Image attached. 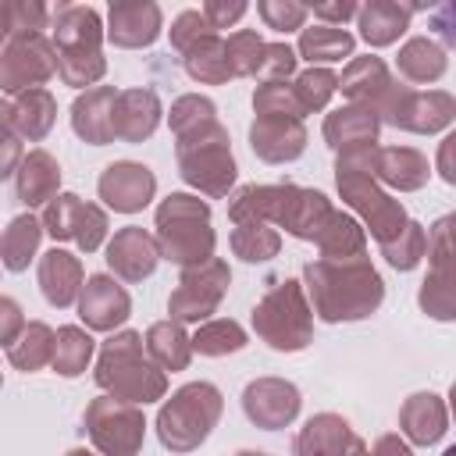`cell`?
<instances>
[{
    "mask_svg": "<svg viewBox=\"0 0 456 456\" xmlns=\"http://www.w3.org/2000/svg\"><path fill=\"white\" fill-rule=\"evenodd\" d=\"M53 50H57V71L68 86L96 82L103 75L100 14L86 4L53 7Z\"/></svg>",
    "mask_w": 456,
    "mask_h": 456,
    "instance_id": "1",
    "label": "cell"
},
{
    "mask_svg": "<svg viewBox=\"0 0 456 456\" xmlns=\"http://www.w3.org/2000/svg\"><path fill=\"white\" fill-rule=\"evenodd\" d=\"M306 278L324 321L363 317L381 303V278L367 264H310Z\"/></svg>",
    "mask_w": 456,
    "mask_h": 456,
    "instance_id": "2",
    "label": "cell"
},
{
    "mask_svg": "<svg viewBox=\"0 0 456 456\" xmlns=\"http://www.w3.org/2000/svg\"><path fill=\"white\" fill-rule=\"evenodd\" d=\"M178 157H182L185 182H192L214 196L224 192L235 178V160L228 153V139L214 118L178 132Z\"/></svg>",
    "mask_w": 456,
    "mask_h": 456,
    "instance_id": "3",
    "label": "cell"
},
{
    "mask_svg": "<svg viewBox=\"0 0 456 456\" xmlns=\"http://www.w3.org/2000/svg\"><path fill=\"white\" fill-rule=\"evenodd\" d=\"M217 413H221V395H217L214 385H207V381L185 385V388L175 392V399L160 410V420H157L160 442H164L167 449L185 452V449H192V445H200V442L207 438V431L214 428Z\"/></svg>",
    "mask_w": 456,
    "mask_h": 456,
    "instance_id": "4",
    "label": "cell"
},
{
    "mask_svg": "<svg viewBox=\"0 0 456 456\" xmlns=\"http://www.w3.org/2000/svg\"><path fill=\"white\" fill-rule=\"evenodd\" d=\"M160 224V246L178 264H203L210 260L214 232L207 228V207L192 196H171L157 210Z\"/></svg>",
    "mask_w": 456,
    "mask_h": 456,
    "instance_id": "5",
    "label": "cell"
},
{
    "mask_svg": "<svg viewBox=\"0 0 456 456\" xmlns=\"http://www.w3.org/2000/svg\"><path fill=\"white\" fill-rule=\"evenodd\" d=\"M96 381L103 388H114L121 399H157L164 392V378L142 363L139 356V335L125 331L118 338H110L103 346V356H100V370H96Z\"/></svg>",
    "mask_w": 456,
    "mask_h": 456,
    "instance_id": "6",
    "label": "cell"
},
{
    "mask_svg": "<svg viewBox=\"0 0 456 456\" xmlns=\"http://www.w3.org/2000/svg\"><path fill=\"white\" fill-rule=\"evenodd\" d=\"M253 324H256V331H260L274 349H299V346H306L310 317H306L299 285H296V281H285L281 289H274V292L256 306Z\"/></svg>",
    "mask_w": 456,
    "mask_h": 456,
    "instance_id": "7",
    "label": "cell"
},
{
    "mask_svg": "<svg viewBox=\"0 0 456 456\" xmlns=\"http://www.w3.org/2000/svg\"><path fill=\"white\" fill-rule=\"evenodd\" d=\"M57 50L36 32V36H18L7 39L4 46V89L14 93L21 86H36L46 82L57 71Z\"/></svg>",
    "mask_w": 456,
    "mask_h": 456,
    "instance_id": "8",
    "label": "cell"
},
{
    "mask_svg": "<svg viewBox=\"0 0 456 456\" xmlns=\"http://www.w3.org/2000/svg\"><path fill=\"white\" fill-rule=\"evenodd\" d=\"M385 114L392 125H403L410 132H438L442 125L452 121L456 100L449 93H410L395 86L392 100L385 103Z\"/></svg>",
    "mask_w": 456,
    "mask_h": 456,
    "instance_id": "9",
    "label": "cell"
},
{
    "mask_svg": "<svg viewBox=\"0 0 456 456\" xmlns=\"http://www.w3.org/2000/svg\"><path fill=\"white\" fill-rule=\"evenodd\" d=\"M89 428L96 445L110 456H132L142 438V417L132 406H121L114 399H96L89 406Z\"/></svg>",
    "mask_w": 456,
    "mask_h": 456,
    "instance_id": "10",
    "label": "cell"
},
{
    "mask_svg": "<svg viewBox=\"0 0 456 456\" xmlns=\"http://www.w3.org/2000/svg\"><path fill=\"white\" fill-rule=\"evenodd\" d=\"M224 285H228V267H224L221 260H207L203 267L185 271L178 292L171 296V314L182 317V321L207 317V314L217 306Z\"/></svg>",
    "mask_w": 456,
    "mask_h": 456,
    "instance_id": "11",
    "label": "cell"
},
{
    "mask_svg": "<svg viewBox=\"0 0 456 456\" xmlns=\"http://www.w3.org/2000/svg\"><path fill=\"white\" fill-rule=\"evenodd\" d=\"M246 413L249 420H256L260 428H281L296 417L299 410V392L289 385V381H274V378H264V381H253L246 388Z\"/></svg>",
    "mask_w": 456,
    "mask_h": 456,
    "instance_id": "12",
    "label": "cell"
},
{
    "mask_svg": "<svg viewBox=\"0 0 456 456\" xmlns=\"http://www.w3.org/2000/svg\"><path fill=\"white\" fill-rule=\"evenodd\" d=\"M114 46H150L160 36V7L146 0H118L110 4V32Z\"/></svg>",
    "mask_w": 456,
    "mask_h": 456,
    "instance_id": "13",
    "label": "cell"
},
{
    "mask_svg": "<svg viewBox=\"0 0 456 456\" xmlns=\"http://www.w3.org/2000/svg\"><path fill=\"white\" fill-rule=\"evenodd\" d=\"M253 150L264 157V160H292L299 157L303 150V125L299 118H285V114H260L253 132Z\"/></svg>",
    "mask_w": 456,
    "mask_h": 456,
    "instance_id": "14",
    "label": "cell"
},
{
    "mask_svg": "<svg viewBox=\"0 0 456 456\" xmlns=\"http://www.w3.org/2000/svg\"><path fill=\"white\" fill-rule=\"evenodd\" d=\"M100 196L114 210H139L153 196V175L142 164H110L100 178Z\"/></svg>",
    "mask_w": 456,
    "mask_h": 456,
    "instance_id": "15",
    "label": "cell"
},
{
    "mask_svg": "<svg viewBox=\"0 0 456 456\" xmlns=\"http://www.w3.org/2000/svg\"><path fill=\"white\" fill-rule=\"evenodd\" d=\"M342 93H346L349 100L363 103V107L374 103V107L385 110V103H388L392 93H395V82H392L388 68H385L378 57H356V61L346 68V75H342Z\"/></svg>",
    "mask_w": 456,
    "mask_h": 456,
    "instance_id": "16",
    "label": "cell"
},
{
    "mask_svg": "<svg viewBox=\"0 0 456 456\" xmlns=\"http://www.w3.org/2000/svg\"><path fill=\"white\" fill-rule=\"evenodd\" d=\"M114 103H118V96H114V89H107V86L89 89L86 96H78L75 107H71L75 132H78L86 142L103 146V142L114 135Z\"/></svg>",
    "mask_w": 456,
    "mask_h": 456,
    "instance_id": "17",
    "label": "cell"
},
{
    "mask_svg": "<svg viewBox=\"0 0 456 456\" xmlns=\"http://www.w3.org/2000/svg\"><path fill=\"white\" fill-rule=\"evenodd\" d=\"M157 118H160V103L150 89H128V93H118V107H114V135L135 142V139H146L153 128H157Z\"/></svg>",
    "mask_w": 456,
    "mask_h": 456,
    "instance_id": "18",
    "label": "cell"
},
{
    "mask_svg": "<svg viewBox=\"0 0 456 456\" xmlns=\"http://www.w3.org/2000/svg\"><path fill=\"white\" fill-rule=\"evenodd\" d=\"M296 456H363V449L338 417H317L299 435Z\"/></svg>",
    "mask_w": 456,
    "mask_h": 456,
    "instance_id": "19",
    "label": "cell"
},
{
    "mask_svg": "<svg viewBox=\"0 0 456 456\" xmlns=\"http://www.w3.org/2000/svg\"><path fill=\"white\" fill-rule=\"evenodd\" d=\"M107 264H110L121 278L139 281V278H146V274L153 271L157 249H153L150 235H142V228H125V232L114 235V242H110V249H107Z\"/></svg>",
    "mask_w": 456,
    "mask_h": 456,
    "instance_id": "20",
    "label": "cell"
},
{
    "mask_svg": "<svg viewBox=\"0 0 456 456\" xmlns=\"http://www.w3.org/2000/svg\"><path fill=\"white\" fill-rule=\"evenodd\" d=\"M78 310H82V321L86 324H93V328H114V324H121L128 317V296L110 278L96 274V278H89Z\"/></svg>",
    "mask_w": 456,
    "mask_h": 456,
    "instance_id": "21",
    "label": "cell"
},
{
    "mask_svg": "<svg viewBox=\"0 0 456 456\" xmlns=\"http://www.w3.org/2000/svg\"><path fill=\"white\" fill-rule=\"evenodd\" d=\"M410 14H413V7H403V4H392V0H370L356 14L360 18V36L370 46H388L410 25Z\"/></svg>",
    "mask_w": 456,
    "mask_h": 456,
    "instance_id": "22",
    "label": "cell"
},
{
    "mask_svg": "<svg viewBox=\"0 0 456 456\" xmlns=\"http://www.w3.org/2000/svg\"><path fill=\"white\" fill-rule=\"evenodd\" d=\"M324 135H328L331 146H346V153H349L353 146L374 142V135H378V118H374L370 107H346V110H338V114L328 118Z\"/></svg>",
    "mask_w": 456,
    "mask_h": 456,
    "instance_id": "23",
    "label": "cell"
},
{
    "mask_svg": "<svg viewBox=\"0 0 456 456\" xmlns=\"http://www.w3.org/2000/svg\"><path fill=\"white\" fill-rule=\"evenodd\" d=\"M78 260L61 253V249H50L43 256V267H39V281H43V296L53 303V306H68L75 299V289H78Z\"/></svg>",
    "mask_w": 456,
    "mask_h": 456,
    "instance_id": "24",
    "label": "cell"
},
{
    "mask_svg": "<svg viewBox=\"0 0 456 456\" xmlns=\"http://www.w3.org/2000/svg\"><path fill=\"white\" fill-rule=\"evenodd\" d=\"M403 428H406V435L413 438V442H420V445H428V442H435V438H442V431H445V410H442V403L428 392H420V395H413L406 406H403Z\"/></svg>",
    "mask_w": 456,
    "mask_h": 456,
    "instance_id": "25",
    "label": "cell"
},
{
    "mask_svg": "<svg viewBox=\"0 0 456 456\" xmlns=\"http://www.w3.org/2000/svg\"><path fill=\"white\" fill-rule=\"evenodd\" d=\"M185 68L192 78L200 82H224L232 78V61H228V46L217 36H203L196 46L185 50Z\"/></svg>",
    "mask_w": 456,
    "mask_h": 456,
    "instance_id": "26",
    "label": "cell"
},
{
    "mask_svg": "<svg viewBox=\"0 0 456 456\" xmlns=\"http://www.w3.org/2000/svg\"><path fill=\"white\" fill-rule=\"evenodd\" d=\"M399 71L413 82H435L445 71V50L438 43L417 36L399 50Z\"/></svg>",
    "mask_w": 456,
    "mask_h": 456,
    "instance_id": "27",
    "label": "cell"
},
{
    "mask_svg": "<svg viewBox=\"0 0 456 456\" xmlns=\"http://www.w3.org/2000/svg\"><path fill=\"white\" fill-rule=\"evenodd\" d=\"M299 53L310 61H342L353 53V36L342 25H310L299 36Z\"/></svg>",
    "mask_w": 456,
    "mask_h": 456,
    "instance_id": "28",
    "label": "cell"
},
{
    "mask_svg": "<svg viewBox=\"0 0 456 456\" xmlns=\"http://www.w3.org/2000/svg\"><path fill=\"white\" fill-rule=\"evenodd\" d=\"M420 306L438 321L456 317V264H435L431 278L420 289Z\"/></svg>",
    "mask_w": 456,
    "mask_h": 456,
    "instance_id": "29",
    "label": "cell"
},
{
    "mask_svg": "<svg viewBox=\"0 0 456 456\" xmlns=\"http://www.w3.org/2000/svg\"><path fill=\"white\" fill-rule=\"evenodd\" d=\"M53 121V100L46 89H28L14 107H7V125H18L28 139H39Z\"/></svg>",
    "mask_w": 456,
    "mask_h": 456,
    "instance_id": "30",
    "label": "cell"
},
{
    "mask_svg": "<svg viewBox=\"0 0 456 456\" xmlns=\"http://www.w3.org/2000/svg\"><path fill=\"white\" fill-rule=\"evenodd\" d=\"M378 171H381L385 182H392L399 189H417L428 178V164L413 150H381L378 153Z\"/></svg>",
    "mask_w": 456,
    "mask_h": 456,
    "instance_id": "31",
    "label": "cell"
},
{
    "mask_svg": "<svg viewBox=\"0 0 456 456\" xmlns=\"http://www.w3.org/2000/svg\"><path fill=\"white\" fill-rule=\"evenodd\" d=\"M57 178H61V171H57V164H53L46 153H28L25 171H21V182H18V196H21V203L32 207V203L46 200V196L53 192Z\"/></svg>",
    "mask_w": 456,
    "mask_h": 456,
    "instance_id": "32",
    "label": "cell"
},
{
    "mask_svg": "<svg viewBox=\"0 0 456 456\" xmlns=\"http://www.w3.org/2000/svg\"><path fill=\"white\" fill-rule=\"evenodd\" d=\"M146 342H150V353L167 370L185 367V360H189V338H185V331L178 324H153L150 335H146Z\"/></svg>",
    "mask_w": 456,
    "mask_h": 456,
    "instance_id": "33",
    "label": "cell"
},
{
    "mask_svg": "<svg viewBox=\"0 0 456 456\" xmlns=\"http://www.w3.org/2000/svg\"><path fill=\"white\" fill-rule=\"evenodd\" d=\"M50 11L43 4H25V0H7L4 11H0V28L7 39H18V36H36L43 25H46Z\"/></svg>",
    "mask_w": 456,
    "mask_h": 456,
    "instance_id": "34",
    "label": "cell"
},
{
    "mask_svg": "<svg viewBox=\"0 0 456 456\" xmlns=\"http://www.w3.org/2000/svg\"><path fill=\"white\" fill-rule=\"evenodd\" d=\"M89 353H93L89 335H82L78 328H61V331H57V346H53V367H57L61 374H78V370L86 367Z\"/></svg>",
    "mask_w": 456,
    "mask_h": 456,
    "instance_id": "35",
    "label": "cell"
},
{
    "mask_svg": "<svg viewBox=\"0 0 456 456\" xmlns=\"http://www.w3.org/2000/svg\"><path fill=\"white\" fill-rule=\"evenodd\" d=\"M224 46H228V61H232V71L235 75H256L260 71L267 43L256 32H235V36H228Z\"/></svg>",
    "mask_w": 456,
    "mask_h": 456,
    "instance_id": "36",
    "label": "cell"
},
{
    "mask_svg": "<svg viewBox=\"0 0 456 456\" xmlns=\"http://www.w3.org/2000/svg\"><path fill=\"white\" fill-rule=\"evenodd\" d=\"M335 86H338V78H335L328 68H306V71L296 78L292 89H296L303 110H321V107L328 103V96L335 93Z\"/></svg>",
    "mask_w": 456,
    "mask_h": 456,
    "instance_id": "37",
    "label": "cell"
},
{
    "mask_svg": "<svg viewBox=\"0 0 456 456\" xmlns=\"http://www.w3.org/2000/svg\"><path fill=\"white\" fill-rule=\"evenodd\" d=\"M192 346H196L200 353L217 356V353H228V349H242V346H246V335H242V328L232 324V321H214V324H203V328L196 331Z\"/></svg>",
    "mask_w": 456,
    "mask_h": 456,
    "instance_id": "38",
    "label": "cell"
},
{
    "mask_svg": "<svg viewBox=\"0 0 456 456\" xmlns=\"http://www.w3.org/2000/svg\"><path fill=\"white\" fill-rule=\"evenodd\" d=\"M39 242V224L36 217H18L7 232V242H4V253H7V267L11 271H21L28 264V253L36 249Z\"/></svg>",
    "mask_w": 456,
    "mask_h": 456,
    "instance_id": "39",
    "label": "cell"
},
{
    "mask_svg": "<svg viewBox=\"0 0 456 456\" xmlns=\"http://www.w3.org/2000/svg\"><path fill=\"white\" fill-rule=\"evenodd\" d=\"M235 249L246 260H267L278 249V239H274V232H267L256 221H242L239 232H235Z\"/></svg>",
    "mask_w": 456,
    "mask_h": 456,
    "instance_id": "40",
    "label": "cell"
},
{
    "mask_svg": "<svg viewBox=\"0 0 456 456\" xmlns=\"http://www.w3.org/2000/svg\"><path fill=\"white\" fill-rule=\"evenodd\" d=\"M256 11H260V18L267 21V28H274V32L299 28V25L306 21V14H310V7L292 4V0H260Z\"/></svg>",
    "mask_w": 456,
    "mask_h": 456,
    "instance_id": "41",
    "label": "cell"
},
{
    "mask_svg": "<svg viewBox=\"0 0 456 456\" xmlns=\"http://www.w3.org/2000/svg\"><path fill=\"white\" fill-rule=\"evenodd\" d=\"M203 36H214V25L207 21V14L203 11H182L178 18H175V25H171V43H175V50H189V46H196Z\"/></svg>",
    "mask_w": 456,
    "mask_h": 456,
    "instance_id": "42",
    "label": "cell"
},
{
    "mask_svg": "<svg viewBox=\"0 0 456 456\" xmlns=\"http://www.w3.org/2000/svg\"><path fill=\"white\" fill-rule=\"evenodd\" d=\"M420 253H424V235H420V228L417 224H406L392 242H385V256L395 264V267H413L417 260H420Z\"/></svg>",
    "mask_w": 456,
    "mask_h": 456,
    "instance_id": "43",
    "label": "cell"
},
{
    "mask_svg": "<svg viewBox=\"0 0 456 456\" xmlns=\"http://www.w3.org/2000/svg\"><path fill=\"white\" fill-rule=\"evenodd\" d=\"M50 356V331L43 328V324H28V331H25V346H11V360L18 363V367H39L43 360Z\"/></svg>",
    "mask_w": 456,
    "mask_h": 456,
    "instance_id": "44",
    "label": "cell"
},
{
    "mask_svg": "<svg viewBox=\"0 0 456 456\" xmlns=\"http://www.w3.org/2000/svg\"><path fill=\"white\" fill-rule=\"evenodd\" d=\"M296 68V53H292V46L289 43H267V50H264V64H260V78L264 82H281L289 71Z\"/></svg>",
    "mask_w": 456,
    "mask_h": 456,
    "instance_id": "45",
    "label": "cell"
},
{
    "mask_svg": "<svg viewBox=\"0 0 456 456\" xmlns=\"http://www.w3.org/2000/svg\"><path fill=\"white\" fill-rule=\"evenodd\" d=\"M431 260L435 264H445V260H456V214L442 217L431 232Z\"/></svg>",
    "mask_w": 456,
    "mask_h": 456,
    "instance_id": "46",
    "label": "cell"
},
{
    "mask_svg": "<svg viewBox=\"0 0 456 456\" xmlns=\"http://www.w3.org/2000/svg\"><path fill=\"white\" fill-rule=\"evenodd\" d=\"M103 228H107V221H103V214H100L96 207H82V210H78L75 239L82 242V249H96L100 239H103Z\"/></svg>",
    "mask_w": 456,
    "mask_h": 456,
    "instance_id": "47",
    "label": "cell"
},
{
    "mask_svg": "<svg viewBox=\"0 0 456 456\" xmlns=\"http://www.w3.org/2000/svg\"><path fill=\"white\" fill-rule=\"evenodd\" d=\"M203 14H207V21H210L214 28H228L232 21H239V18L246 14V4H239V0H232V4L210 0V4H203Z\"/></svg>",
    "mask_w": 456,
    "mask_h": 456,
    "instance_id": "48",
    "label": "cell"
},
{
    "mask_svg": "<svg viewBox=\"0 0 456 456\" xmlns=\"http://www.w3.org/2000/svg\"><path fill=\"white\" fill-rule=\"evenodd\" d=\"M431 28H435L449 46H456V4L431 7Z\"/></svg>",
    "mask_w": 456,
    "mask_h": 456,
    "instance_id": "49",
    "label": "cell"
},
{
    "mask_svg": "<svg viewBox=\"0 0 456 456\" xmlns=\"http://www.w3.org/2000/svg\"><path fill=\"white\" fill-rule=\"evenodd\" d=\"M438 171H442L445 182L456 185V132H452V135L442 142V150H438Z\"/></svg>",
    "mask_w": 456,
    "mask_h": 456,
    "instance_id": "50",
    "label": "cell"
},
{
    "mask_svg": "<svg viewBox=\"0 0 456 456\" xmlns=\"http://www.w3.org/2000/svg\"><path fill=\"white\" fill-rule=\"evenodd\" d=\"M314 14L317 18H324V21H346V18H353V14H360V7L356 4H317L314 7Z\"/></svg>",
    "mask_w": 456,
    "mask_h": 456,
    "instance_id": "51",
    "label": "cell"
},
{
    "mask_svg": "<svg viewBox=\"0 0 456 456\" xmlns=\"http://www.w3.org/2000/svg\"><path fill=\"white\" fill-rule=\"evenodd\" d=\"M374 456H410V449L399 438H381L378 449H374Z\"/></svg>",
    "mask_w": 456,
    "mask_h": 456,
    "instance_id": "52",
    "label": "cell"
},
{
    "mask_svg": "<svg viewBox=\"0 0 456 456\" xmlns=\"http://www.w3.org/2000/svg\"><path fill=\"white\" fill-rule=\"evenodd\" d=\"M442 456H456V445H449V449H445V452H442Z\"/></svg>",
    "mask_w": 456,
    "mask_h": 456,
    "instance_id": "53",
    "label": "cell"
},
{
    "mask_svg": "<svg viewBox=\"0 0 456 456\" xmlns=\"http://www.w3.org/2000/svg\"><path fill=\"white\" fill-rule=\"evenodd\" d=\"M452 413H456V385H452Z\"/></svg>",
    "mask_w": 456,
    "mask_h": 456,
    "instance_id": "54",
    "label": "cell"
},
{
    "mask_svg": "<svg viewBox=\"0 0 456 456\" xmlns=\"http://www.w3.org/2000/svg\"><path fill=\"white\" fill-rule=\"evenodd\" d=\"M71 456H89V452H71Z\"/></svg>",
    "mask_w": 456,
    "mask_h": 456,
    "instance_id": "55",
    "label": "cell"
}]
</instances>
